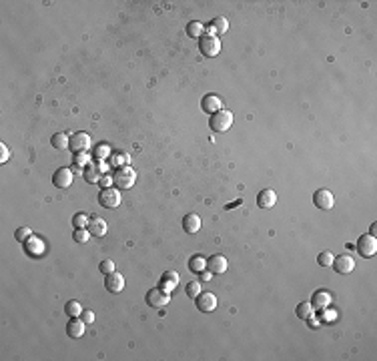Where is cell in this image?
I'll return each mask as SVG.
<instances>
[{
    "label": "cell",
    "instance_id": "cell-8",
    "mask_svg": "<svg viewBox=\"0 0 377 361\" xmlns=\"http://www.w3.org/2000/svg\"><path fill=\"white\" fill-rule=\"evenodd\" d=\"M98 203H100V207H104V209H115V207H118V205H120V193H118V189H113V187L102 189L100 195H98Z\"/></svg>",
    "mask_w": 377,
    "mask_h": 361
},
{
    "label": "cell",
    "instance_id": "cell-12",
    "mask_svg": "<svg viewBox=\"0 0 377 361\" xmlns=\"http://www.w3.org/2000/svg\"><path fill=\"white\" fill-rule=\"evenodd\" d=\"M331 303H333V295H331L329 291H325V289L315 291V293H313V297H311V305H313V309L323 311V309H327Z\"/></svg>",
    "mask_w": 377,
    "mask_h": 361
},
{
    "label": "cell",
    "instance_id": "cell-9",
    "mask_svg": "<svg viewBox=\"0 0 377 361\" xmlns=\"http://www.w3.org/2000/svg\"><path fill=\"white\" fill-rule=\"evenodd\" d=\"M313 205H315L319 211H331L335 205V197H333L331 191L319 189V191H315V195H313Z\"/></svg>",
    "mask_w": 377,
    "mask_h": 361
},
{
    "label": "cell",
    "instance_id": "cell-13",
    "mask_svg": "<svg viewBox=\"0 0 377 361\" xmlns=\"http://www.w3.org/2000/svg\"><path fill=\"white\" fill-rule=\"evenodd\" d=\"M201 109H203L207 115H215L217 111L223 109V100H221V96H217V95H205L203 100H201Z\"/></svg>",
    "mask_w": 377,
    "mask_h": 361
},
{
    "label": "cell",
    "instance_id": "cell-35",
    "mask_svg": "<svg viewBox=\"0 0 377 361\" xmlns=\"http://www.w3.org/2000/svg\"><path fill=\"white\" fill-rule=\"evenodd\" d=\"M109 155H111L109 144H98V146H96V151H94V157H96V159H104V157H109Z\"/></svg>",
    "mask_w": 377,
    "mask_h": 361
},
{
    "label": "cell",
    "instance_id": "cell-17",
    "mask_svg": "<svg viewBox=\"0 0 377 361\" xmlns=\"http://www.w3.org/2000/svg\"><path fill=\"white\" fill-rule=\"evenodd\" d=\"M85 327H87V323L82 319H78V317H71V321L67 323V335L71 339H78V337L85 335Z\"/></svg>",
    "mask_w": 377,
    "mask_h": 361
},
{
    "label": "cell",
    "instance_id": "cell-38",
    "mask_svg": "<svg viewBox=\"0 0 377 361\" xmlns=\"http://www.w3.org/2000/svg\"><path fill=\"white\" fill-rule=\"evenodd\" d=\"M10 157V151H8V146L4 143H0V163H6Z\"/></svg>",
    "mask_w": 377,
    "mask_h": 361
},
{
    "label": "cell",
    "instance_id": "cell-15",
    "mask_svg": "<svg viewBox=\"0 0 377 361\" xmlns=\"http://www.w3.org/2000/svg\"><path fill=\"white\" fill-rule=\"evenodd\" d=\"M227 267H229V263L223 255H211V257L207 259V269L213 275H223L227 271Z\"/></svg>",
    "mask_w": 377,
    "mask_h": 361
},
{
    "label": "cell",
    "instance_id": "cell-4",
    "mask_svg": "<svg viewBox=\"0 0 377 361\" xmlns=\"http://www.w3.org/2000/svg\"><path fill=\"white\" fill-rule=\"evenodd\" d=\"M144 301H146V305L153 307V309H161V307H165V305H169L171 293L163 291L161 287H155V289H151V291H146Z\"/></svg>",
    "mask_w": 377,
    "mask_h": 361
},
{
    "label": "cell",
    "instance_id": "cell-33",
    "mask_svg": "<svg viewBox=\"0 0 377 361\" xmlns=\"http://www.w3.org/2000/svg\"><path fill=\"white\" fill-rule=\"evenodd\" d=\"M317 263H319L321 267H331V263H333V253H329V251L319 253V255H317Z\"/></svg>",
    "mask_w": 377,
    "mask_h": 361
},
{
    "label": "cell",
    "instance_id": "cell-3",
    "mask_svg": "<svg viewBox=\"0 0 377 361\" xmlns=\"http://www.w3.org/2000/svg\"><path fill=\"white\" fill-rule=\"evenodd\" d=\"M113 181H115V185H117L118 189H131V187L135 185V181H137V173L133 171V167L124 165V167H118L117 171H115Z\"/></svg>",
    "mask_w": 377,
    "mask_h": 361
},
{
    "label": "cell",
    "instance_id": "cell-16",
    "mask_svg": "<svg viewBox=\"0 0 377 361\" xmlns=\"http://www.w3.org/2000/svg\"><path fill=\"white\" fill-rule=\"evenodd\" d=\"M275 203H277V193L273 189H263L261 193L257 195V205H259V209H271V207H275Z\"/></svg>",
    "mask_w": 377,
    "mask_h": 361
},
{
    "label": "cell",
    "instance_id": "cell-41",
    "mask_svg": "<svg viewBox=\"0 0 377 361\" xmlns=\"http://www.w3.org/2000/svg\"><path fill=\"white\" fill-rule=\"evenodd\" d=\"M375 233H377V223H373V225H371V229H369V235H373V237H375Z\"/></svg>",
    "mask_w": 377,
    "mask_h": 361
},
{
    "label": "cell",
    "instance_id": "cell-14",
    "mask_svg": "<svg viewBox=\"0 0 377 361\" xmlns=\"http://www.w3.org/2000/svg\"><path fill=\"white\" fill-rule=\"evenodd\" d=\"M104 287H107L109 293H120L124 289V277L120 273L113 271V273H109L107 277H104Z\"/></svg>",
    "mask_w": 377,
    "mask_h": 361
},
{
    "label": "cell",
    "instance_id": "cell-11",
    "mask_svg": "<svg viewBox=\"0 0 377 361\" xmlns=\"http://www.w3.org/2000/svg\"><path fill=\"white\" fill-rule=\"evenodd\" d=\"M52 185H54L56 189H67V187H71V185H72V171H71V168H67V167L56 168L54 175H52Z\"/></svg>",
    "mask_w": 377,
    "mask_h": 361
},
{
    "label": "cell",
    "instance_id": "cell-18",
    "mask_svg": "<svg viewBox=\"0 0 377 361\" xmlns=\"http://www.w3.org/2000/svg\"><path fill=\"white\" fill-rule=\"evenodd\" d=\"M179 285V273L177 271H165L163 277H161V289L166 291V293H173V289Z\"/></svg>",
    "mask_w": 377,
    "mask_h": 361
},
{
    "label": "cell",
    "instance_id": "cell-2",
    "mask_svg": "<svg viewBox=\"0 0 377 361\" xmlns=\"http://www.w3.org/2000/svg\"><path fill=\"white\" fill-rule=\"evenodd\" d=\"M199 50L209 56V58H213L221 52V38L211 34V32H205L201 38H199Z\"/></svg>",
    "mask_w": 377,
    "mask_h": 361
},
{
    "label": "cell",
    "instance_id": "cell-39",
    "mask_svg": "<svg viewBox=\"0 0 377 361\" xmlns=\"http://www.w3.org/2000/svg\"><path fill=\"white\" fill-rule=\"evenodd\" d=\"M199 275H201V279H203V281H211V279H213V273L209 271V269L203 271V273H199Z\"/></svg>",
    "mask_w": 377,
    "mask_h": 361
},
{
    "label": "cell",
    "instance_id": "cell-32",
    "mask_svg": "<svg viewBox=\"0 0 377 361\" xmlns=\"http://www.w3.org/2000/svg\"><path fill=\"white\" fill-rule=\"evenodd\" d=\"M185 293H187L188 297H191V299H195V297L201 293V283H199V281H191V283H187Z\"/></svg>",
    "mask_w": 377,
    "mask_h": 361
},
{
    "label": "cell",
    "instance_id": "cell-1",
    "mask_svg": "<svg viewBox=\"0 0 377 361\" xmlns=\"http://www.w3.org/2000/svg\"><path fill=\"white\" fill-rule=\"evenodd\" d=\"M231 124H233V113L227 111V109L217 111L215 115H211V119H209V126H211V131L219 133V135L227 133L229 129H231Z\"/></svg>",
    "mask_w": 377,
    "mask_h": 361
},
{
    "label": "cell",
    "instance_id": "cell-21",
    "mask_svg": "<svg viewBox=\"0 0 377 361\" xmlns=\"http://www.w3.org/2000/svg\"><path fill=\"white\" fill-rule=\"evenodd\" d=\"M229 30V20L225 16H217L211 20V34L215 36H223Z\"/></svg>",
    "mask_w": 377,
    "mask_h": 361
},
{
    "label": "cell",
    "instance_id": "cell-30",
    "mask_svg": "<svg viewBox=\"0 0 377 361\" xmlns=\"http://www.w3.org/2000/svg\"><path fill=\"white\" fill-rule=\"evenodd\" d=\"M72 239H74L76 243H80V245H85V243L91 239V231H89V229H74Z\"/></svg>",
    "mask_w": 377,
    "mask_h": 361
},
{
    "label": "cell",
    "instance_id": "cell-31",
    "mask_svg": "<svg viewBox=\"0 0 377 361\" xmlns=\"http://www.w3.org/2000/svg\"><path fill=\"white\" fill-rule=\"evenodd\" d=\"M102 175H104L102 168H100V167H94V168H89V171L85 173V179H87V183H98V179H100Z\"/></svg>",
    "mask_w": 377,
    "mask_h": 361
},
{
    "label": "cell",
    "instance_id": "cell-40",
    "mask_svg": "<svg viewBox=\"0 0 377 361\" xmlns=\"http://www.w3.org/2000/svg\"><path fill=\"white\" fill-rule=\"evenodd\" d=\"M309 327H311V329H317V327H319V321L313 319V315L309 317Z\"/></svg>",
    "mask_w": 377,
    "mask_h": 361
},
{
    "label": "cell",
    "instance_id": "cell-19",
    "mask_svg": "<svg viewBox=\"0 0 377 361\" xmlns=\"http://www.w3.org/2000/svg\"><path fill=\"white\" fill-rule=\"evenodd\" d=\"M87 229L91 231L93 237H104V235H107V231H109V225H107V221L100 219V217H91Z\"/></svg>",
    "mask_w": 377,
    "mask_h": 361
},
{
    "label": "cell",
    "instance_id": "cell-36",
    "mask_svg": "<svg viewBox=\"0 0 377 361\" xmlns=\"http://www.w3.org/2000/svg\"><path fill=\"white\" fill-rule=\"evenodd\" d=\"M80 319L85 321L87 325H93V323H94V313H93L91 309H82V313H80Z\"/></svg>",
    "mask_w": 377,
    "mask_h": 361
},
{
    "label": "cell",
    "instance_id": "cell-6",
    "mask_svg": "<svg viewBox=\"0 0 377 361\" xmlns=\"http://www.w3.org/2000/svg\"><path fill=\"white\" fill-rule=\"evenodd\" d=\"M357 253L361 255L363 259H369L377 253V239L373 235H361L359 241H357Z\"/></svg>",
    "mask_w": 377,
    "mask_h": 361
},
{
    "label": "cell",
    "instance_id": "cell-26",
    "mask_svg": "<svg viewBox=\"0 0 377 361\" xmlns=\"http://www.w3.org/2000/svg\"><path fill=\"white\" fill-rule=\"evenodd\" d=\"M24 251L30 253V255H38L40 251H43V241L36 239V237H30V239L24 243Z\"/></svg>",
    "mask_w": 377,
    "mask_h": 361
},
{
    "label": "cell",
    "instance_id": "cell-24",
    "mask_svg": "<svg viewBox=\"0 0 377 361\" xmlns=\"http://www.w3.org/2000/svg\"><path fill=\"white\" fill-rule=\"evenodd\" d=\"M295 313H297L299 319H309V317H311L313 313H315V309H313L311 301H303V303H299V305H297Z\"/></svg>",
    "mask_w": 377,
    "mask_h": 361
},
{
    "label": "cell",
    "instance_id": "cell-37",
    "mask_svg": "<svg viewBox=\"0 0 377 361\" xmlns=\"http://www.w3.org/2000/svg\"><path fill=\"white\" fill-rule=\"evenodd\" d=\"M113 183H115V181H113V175H102V177L98 179V185H100L102 189H109Z\"/></svg>",
    "mask_w": 377,
    "mask_h": 361
},
{
    "label": "cell",
    "instance_id": "cell-29",
    "mask_svg": "<svg viewBox=\"0 0 377 361\" xmlns=\"http://www.w3.org/2000/svg\"><path fill=\"white\" fill-rule=\"evenodd\" d=\"M14 237H16V241H20V243H26V241L32 237V229H30V227H18L16 233H14Z\"/></svg>",
    "mask_w": 377,
    "mask_h": 361
},
{
    "label": "cell",
    "instance_id": "cell-23",
    "mask_svg": "<svg viewBox=\"0 0 377 361\" xmlns=\"http://www.w3.org/2000/svg\"><path fill=\"white\" fill-rule=\"evenodd\" d=\"M50 144H52V148H58V151H62V148H69L71 139H69L65 133H54L52 139H50Z\"/></svg>",
    "mask_w": 377,
    "mask_h": 361
},
{
    "label": "cell",
    "instance_id": "cell-28",
    "mask_svg": "<svg viewBox=\"0 0 377 361\" xmlns=\"http://www.w3.org/2000/svg\"><path fill=\"white\" fill-rule=\"evenodd\" d=\"M89 221H91V217H89L87 213H76V215L72 217L74 229H87V227H89Z\"/></svg>",
    "mask_w": 377,
    "mask_h": 361
},
{
    "label": "cell",
    "instance_id": "cell-27",
    "mask_svg": "<svg viewBox=\"0 0 377 361\" xmlns=\"http://www.w3.org/2000/svg\"><path fill=\"white\" fill-rule=\"evenodd\" d=\"M65 313H67L69 317H80L82 307H80V303H78L76 299H71V301H67V305H65Z\"/></svg>",
    "mask_w": 377,
    "mask_h": 361
},
{
    "label": "cell",
    "instance_id": "cell-25",
    "mask_svg": "<svg viewBox=\"0 0 377 361\" xmlns=\"http://www.w3.org/2000/svg\"><path fill=\"white\" fill-rule=\"evenodd\" d=\"M187 34H188V38H201L203 34H205V24L203 23H188V26H187Z\"/></svg>",
    "mask_w": 377,
    "mask_h": 361
},
{
    "label": "cell",
    "instance_id": "cell-5",
    "mask_svg": "<svg viewBox=\"0 0 377 361\" xmlns=\"http://www.w3.org/2000/svg\"><path fill=\"white\" fill-rule=\"evenodd\" d=\"M93 146V141H91V135L89 133H74L72 137H71V144H69V148L72 153H87L89 148Z\"/></svg>",
    "mask_w": 377,
    "mask_h": 361
},
{
    "label": "cell",
    "instance_id": "cell-34",
    "mask_svg": "<svg viewBox=\"0 0 377 361\" xmlns=\"http://www.w3.org/2000/svg\"><path fill=\"white\" fill-rule=\"evenodd\" d=\"M98 271H100L102 275H109V273H113V271H115V261H111V259H107V261H100V265H98Z\"/></svg>",
    "mask_w": 377,
    "mask_h": 361
},
{
    "label": "cell",
    "instance_id": "cell-20",
    "mask_svg": "<svg viewBox=\"0 0 377 361\" xmlns=\"http://www.w3.org/2000/svg\"><path fill=\"white\" fill-rule=\"evenodd\" d=\"M183 229H185V233H188V235L197 233L201 229V217L197 213H187L183 217Z\"/></svg>",
    "mask_w": 377,
    "mask_h": 361
},
{
    "label": "cell",
    "instance_id": "cell-22",
    "mask_svg": "<svg viewBox=\"0 0 377 361\" xmlns=\"http://www.w3.org/2000/svg\"><path fill=\"white\" fill-rule=\"evenodd\" d=\"M187 267H188V271H193V273H203L205 271V267H207V259L203 257V255H193L191 259H188V263H187Z\"/></svg>",
    "mask_w": 377,
    "mask_h": 361
},
{
    "label": "cell",
    "instance_id": "cell-10",
    "mask_svg": "<svg viewBox=\"0 0 377 361\" xmlns=\"http://www.w3.org/2000/svg\"><path fill=\"white\" fill-rule=\"evenodd\" d=\"M331 267L337 271L339 275H349L355 269V261H353L351 255H337V257H333Z\"/></svg>",
    "mask_w": 377,
    "mask_h": 361
},
{
    "label": "cell",
    "instance_id": "cell-7",
    "mask_svg": "<svg viewBox=\"0 0 377 361\" xmlns=\"http://www.w3.org/2000/svg\"><path fill=\"white\" fill-rule=\"evenodd\" d=\"M195 305H197V309L201 311V313H211V311H215L217 309V297H215V293H209V291H201L197 297H195Z\"/></svg>",
    "mask_w": 377,
    "mask_h": 361
}]
</instances>
